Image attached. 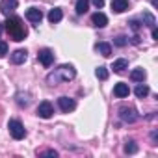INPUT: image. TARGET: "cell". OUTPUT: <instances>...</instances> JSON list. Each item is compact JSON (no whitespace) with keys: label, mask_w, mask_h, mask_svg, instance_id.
Instances as JSON below:
<instances>
[{"label":"cell","mask_w":158,"mask_h":158,"mask_svg":"<svg viewBox=\"0 0 158 158\" xmlns=\"http://www.w3.org/2000/svg\"><path fill=\"white\" fill-rule=\"evenodd\" d=\"M43 156H58V151L48 149V151H45V152H43Z\"/></svg>","instance_id":"obj_27"},{"label":"cell","mask_w":158,"mask_h":158,"mask_svg":"<svg viewBox=\"0 0 158 158\" xmlns=\"http://www.w3.org/2000/svg\"><path fill=\"white\" fill-rule=\"evenodd\" d=\"M119 117L125 121V123H136L139 119V115L136 114L134 108H127V106H121L119 108Z\"/></svg>","instance_id":"obj_4"},{"label":"cell","mask_w":158,"mask_h":158,"mask_svg":"<svg viewBox=\"0 0 158 158\" xmlns=\"http://www.w3.org/2000/svg\"><path fill=\"white\" fill-rule=\"evenodd\" d=\"M151 30H152V39H154V41H158V30H156V26H154V28H151Z\"/></svg>","instance_id":"obj_29"},{"label":"cell","mask_w":158,"mask_h":158,"mask_svg":"<svg viewBox=\"0 0 158 158\" xmlns=\"http://www.w3.org/2000/svg\"><path fill=\"white\" fill-rule=\"evenodd\" d=\"M26 19H28L32 24L37 26V24L43 21V13H41L39 8H28V10H26Z\"/></svg>","instance_id":"obj_7"},{"label":"cell","mask_w":158,"mask_h":158,"mask_svg":"<svg viewBox=\"0 0 158 158\" xmlns=\"http://www.w3.org/2000/svg\"><path fill=\"white\" fill-rule=\"evenodd\" d=\"M91 24H93L95 28H104V26L108 24V17H106L104 13L97 11V13H93V15H91Z\"/></svg>","instance_id":"obj_10"},{"label":"cell","mask_w":158,"mask_h":158,"mask_svg":"<svg viewBox=\"0 0 158 158\" xmlns=\"http://www.w3.org/2000/svg\"><path fill=\"white\" fill-rule=\"evenodd\" d=\"M128 93H130L128 84H125V82L115 84V88H114V95H115L117 99H125V97H128Z\"/></svg>","instance_id":"obj_12"},{"label":"cell","mask_w":158,"mask_h":158,"mask_svg":"<svg viewBox=\"0 0 158 158\" xmlns=\"http://www.w3.org/2000/svg\"><path fill=\"white\" fill-rule=\"evenodd\" d=\"M17 104L26 108V106L30 104V95H28V93H24V95H23V93H17Z\"/></svg>","instance_id":"obj_20"},{"label":"cell","mask_w":158,"mask_h":158,"mask_svg":"<svg viewBox=\"0 0 158 158\" xmlns=\"http://www.w3.org/2000/svg\"><path fill=\"white\" fill-rule=\"evenodd\" d=\"M143 21L147 23V26H149V28H154V26H156V19H154L149 11H145V13H143Z\"/></svg>","instance_id":"obj_22"},{"label":"cell","mask_w":158,"mask_h":158,"mask_svg":"<svg viewBox=\"0 0 158 158\" xmlns=\"http://www.w3.org/2000/svg\"><path fill=\"white\" fill-rule=\"evenodd\" d=\"M4 28H6V32L10 34V37L13 39V41H23L26 35H28V28L23 24V21L19 19V17H15V15H8V19H6V23H4Z\"/></svg>","instance_id":"obj_2"},{"label":"cell","mask_w":158,"mask_h":158,"mask_svg":"<svg viewBox=\"0 0 158 158\" xmlns=\"http://www.w3.org/2000/svg\"><path fill=\"white\" fill-rule=\"evenodd\" d=\"M76 76V71L73 65H60L58 69H54L52 73L47 74V84L48 86H58L60 82H69Z\"/></svg>","instance_id":"obj_1"},{"label":"cell","mask_w":158,"mask_h":158,"mask_svg":"<svg viewBox=\"0 0 158 158\" xmlns=\"http://www.w3.org/2000/svg\"><path fill=\"white\" fill-rule=\"evenodd\" d=\"M47 19H48V23H52V24H56V23H60V21L63 19V11H61L60 8H52V10L48 11V15H47Z\"/></svg>","instance_id":"obj_13"},{"label":"cell","mask_w":158,"mask_h":158,"mask_svg":"<svg viewBox=\"0 0 158 158\" xmlns=\"http://www.w3.org/2000/svg\"><path fill=\"white\" fill-rule=\"evenodd\" d=\"M130 43H134V45H138V43H139V37H138V35H134V37L130 39Z\"/></svg>","instance_id":"obj_31"},{"label":"cell","mask_w":158,"mask_h":158,"mask_svg":"<svg viewBox=\"0 0 158 158\" xmlns=\"http://www.w3.org/2000/svg\"><path fill=\"white\" fill-rule=\"evenodd\" d=\"M156 136H158L156 130H152V134H151V138H152V145H156Z\"/></svg>","instance_id":"obj_30"},{"label":"cell","mask_w":158,"mask_h":158,"mask_svg":"<svg viewBox=\"0 0 158 158\" xmlns=\"http://www.w3.org/2000/svg\"><path fill=\"white\" fill-rule=\"evenodd\" d=\"M93 6H95L97 10H101V8L104 6V0H93Z\"/></svg>","instance_id":"obj_28"},{"label":"cell","mask_w":158,"mask_h":158,"mask_svg":"<svg viewBox=\"0 0 158 158\" xmlns=\"http://www.w3.org/2000/svg\"><path fill=\"white\" fill-rule=\"evenodd\" d=\"M128 0H112V10L115 11V13H123V11H127L128 10Z\"/></svg>","instance_id":"obj_14"},{"label":"cell","mask_w":158,"mask_h":158,"mask_svg":"<svg viewBox=\"0 0 158 158\" xmlns=\"http://www.w3.org/2000/svg\"><path fill=\"white\" fill-rule=\"evenodd\" d=\"M125 69H128V61L123 60V58H121V60H115V61L112 63V71H114V73H123Z\"/></svg>","instance_id":"obj_16"},{"label":"cell","mask_w":158,"mask_h":158,"mask_svg":"<svg viewBox=\"0 0 158 158\" xmlns=\"http://www.w3.org/2000/svg\"><path fill=\"white\" fill-rule=\"evenodd\" d=\"M114 45H115V47H125V45H128V37H125V35H117V37L114 39Z\"/></svg>","instance_id":"obj_24"},{"label":"cell","mask_w":158,"mask_h":158,"mask_svg":"<svg viewBox=\"0 0 158 158\" xmlns=\"http://www.w3.org/2000/svg\"><path fill=\"white\" fill-rule=\"evenodd\" d=\"M128 24H130V28H132V30H134V32H138V30H139V28H141V24H139V23H138V21H136V19H132V21H130V23H128Z\"/></svg>","instance_id":"obj_26"},{"label":"cell","mask_w":158,"mask_h":158,"mask_svg":"<svg viewBox=\"0 0 158 158\" xmlns=\"http://www.w3.org/2000/svg\"><path fill=\"white\" fill-rule=\"evenodd\" d=\"M52 114H54V106H52L48 101L39 102V106H37V115H39L41 119H50Z\"/></svg>","instance_id":"obj_6"},{"label":"cell","mask_w":158,"mask_h":158,"mask_svg":"<svg viewBox=\"0 0 158 158\" xmlns=\"http://www.w3.org/2000/svg\"><path fill=\"white\" fill-rule=\"evenodd\" d=\"M37 60L41 61L43 67H50V65L54 63V52H52L50 48H41V50L37 52Z\"/></svg>","instance_id":"obj_5"},{"label":"cell","mask_w":158,"mask_h":158,"mask_svg":"<svg viewBox=\"0 0 158 158\" xmlns=\"http://www.w3.org/2000/svg\"><path fill=\"white\" fill-rule=\"evenodd\" d=\"M8 128H10V134L13 136V139H23L26 136V128L19 119H11L8 123Z\"/></svg>","instance_id":"obj_3"},{"label":"cell","mask_w":158,"mask_h":158,"mask_svg":"<svg viewBox=\"0 0 158 158\" xmlns=\"http://www.w3.org/2000/svg\"><path fill=\"white\" fill-rule=\"evenodd\" d=\"M8 54V43L6 41H0V58H4Z\"/></svg>","instance_id":"obj_25"},{"label":"cell","mask_w":158,"mask_h":158,"mask_svg":"<svg viewBox=\"0 0 158 158\" xmlns=\"http://www.w3.org/2000/svg\"><path fill=\"white\" fill-rule=\"evenodd\" d=\"M26 58H28V52H26L24 48H19V50H15V52L10 56L11 63H15V65H21V63H24V61H26Z\"/></svg>","instance_id":"obj_11"},{"label":"cell","mask_w":158,"mask_h":158,"mask_svg":"<svg viewBox=\"0 0 158 158\" xmlns=\"http://www.w3.org/2000/svg\"><path fill=\"white\" fill-rule=\"evenodd\" d=\"M125 152H127V154H134V152H138V145H136V141H127V143H125Z\"/></svg>","instance_id":"obj_23"},{"label":"cell","mask_w":158,"mask_h":158,"mask_svg":"<svg viewBox=\"0 0 158 158\" xmlns=\"http://www.w3.org/2000/svg\"><path fill=\"white\" fill-rule=\"evenodd\" d=\"M2 28H4V26H2V23H0V34H2Z\"/></svg>","instance_id":"obj_32"},{"label":"cell","mask_w":158,"mask_h":158,"mask_svg":"<svg viewBox=\"0 0 158 158\" xmlns=\"http://www.w3.org/2000/svg\"><path fill=\"white\" fill-rule=\"evenodd\" d=\"M89 10V2L88 0H76V15H84Z\"/></svg>","instance_id":"obj_17"},{"label":"cell","mask_w":158,"mask_h":158,"mask_svg":"<svg viewBox=\"0 0 158 158\" xmlns=\"http://www.w3.org/2000/svg\"><path fill=\"white\" fill-rule=\"evenodd\" d=\"M17 6H19V0H2L0 2V11L8 17L10 13H13L17 10Z\"/></svg>","instance_id":"obj_8"},{"label":"cell","mask_w":158,"mask_h":158,"mask_svg":"<svg viewBox=\"0 0 158 158\" xmlns=\"http://www.w3.org/2000/svg\"><path fill=\"white\" fill-rule=\"evenodd\" d=\"M134 93H136V97H138V99H143V97H147V95H149V88L141 82V84H138V86H136Z\"/></svg>","instance_id":"obj_19"},{"label":"cell","mask_w":158,"mask_h":158,"mask_svg":"<svg viewBox=\"0 0 158 158\" xmlns=\"http://www.w3.org/2000/svg\"><path fill=\"white\" fill-rule=\"evenodd\" d=\"M95 74H97V78L99 80H106L108 78V67H104V65H101V67H97V71H95Z\"/></svg>","instance_id":"obj_21"},{"label":"cell","mask_w":158,"mask_h":158,"mask_svg":"<svg viewBox=\"0 0 158 158\" xmlns=\"http://www.w3.org/2000/svg\"><path fill=\"white\" fill-rule=\"evenodd\" d=\"M95 50H97L101 56H104V58H110V56H112V45H110V43H97V45H95Z\"/></svg>","instance_id":"obj_15"},{"label":"cell","mask_w":158,"mask_h":158,"mask_svg":"<svg viewBox=\"0 0 158 158\" xmlns=\"http://www.w3.org/2000/svg\"><path fill=\"white\" fill-rule=\"evenodd\" d=\"M145 76H147V73H145L143 69H134V71L130 73V80H134V82H143Z\"/></svg>","instance_id":"obj_18"},{"label":"cell","mask_w":158,"mask_h":158,"mask_svg":"<svg viewBox=\"0 0 158 158\" xmlns=\"http://www.w3.org/2000/svg\"><path fill=\"white\" fill-rule=\"evenodd\" d=\"M58 106H60L61 112L69 114V112H73V110L76 108V102H74L73 99H69V97H60V99H58Z\"/></svg>","instance_id":"obj_9"}]
</instances>
